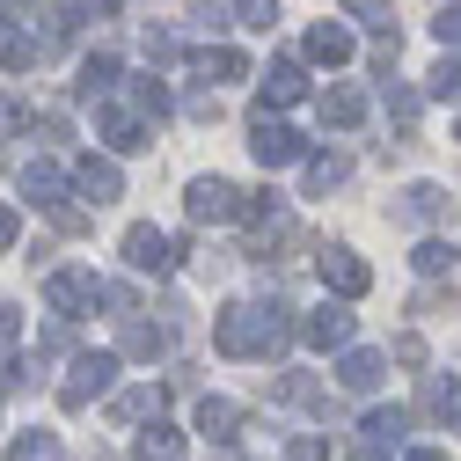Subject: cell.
<instances>
[{"label": "cell", "instance_id": "cell-35", "mask_svg": "<svg viewBox=\"0 0 461 461\" xmlns=\"http://www.w3.org/2000/svg\"><path fill=\"white\" fill-rule=\"evenodd\" d=\"M285 461H330V439H322V432H294V447H285Z\"/></svg>", "mask_w": 461, "mask_h": 461}, {"label": "cell", "instance_id": "cell-36", "mask_svg": "<svg viewBox=\"0 0 461 461\" xmlns=\"http://www.w3.org/2000/svg\"><path fill=\"white\" fill-rule=\"evenodd\" d=\"M15 337H23V315H15L8 301H0V359H8V352H15Z\"/></svg>", "mask_w": 461, "mask_h": 461}, {"label": "cell", "instance_id": "cell-37", "mask_svg": "<svg viewBox=\"0 0 461 461\" xmlns=\"http://www.w3.org/2000/svg\"><path fill=\"white\" fill-rule=\"evenodd\" d=\"M147 59L168 67V59H176V37H168V30H147Z\"/></svg>", "mask_w": 461, "mask_h": 461}, {"label": "cell", "instance_id": "cell-29", "mask_svg": "<svg viewBox=\"0 0 461 461\" xmlns=\"http://www.w3.org/2000/svg\"><path fill=\"white\" fill-rule=\"evenodd\" d=\"M278 395H285V402H308V411H330V395H322L308 374H285V381H278Z\"/></svg>", "mask_w": 461, "mask_h": 461}, {"label": "cell", "instance_id": "cell-46", "mask_svg": "<svg viewBox=\"0 0 461 461\" xmlns=\"http://www.w3.org/2000/svg\"><path fill=\"white\" fill-rule=\"evenodd\" d=\"M454 140H461V132H454Z\"/></svg>", "mask_w": 461, "mask_h": 461}, {"label": "cell", "instance_id": "cell-4", "mask_svg": "<svg viewBox=\"0 0 461 461\" xmlns=\"http://www.w3.org/2000/svg\"><path fill=\"white\" fill-rule=\"evenodd\" d=\"M125 264L132 271H147V278H168V271H176V242H168L161 235V227H125Z\"/></svg>", "mask_w": 461, "mask_h": 461}, {"label": "cell", "instance_id": "cell-22", "mask_svg": "<svg viewBox=\"0 0 461 461\" xmlns=\"http://www.w3.org/2000/svg\"><path fill=\"white\" fill-rule=\"evenodd\" d=\"M125 352H132V359H161V352H168V330H161V322L125 315Z\"/></svg>", "mask_w": 461, "mask_h": 461}, {"label": "cell", "instance_id": "cell-17", "mask_svg": "<svg viewBox=\"0 0 461 461\" xmlns=\"http://www.w3.org/2000/svg\"><path fill=\"white\" fill-rule=\"evenodd\" d=\"M132 454H140V461H184V432L154 418V425H147V432L132 439Z\"/></svg>", "mask_w": 461, "mask_h": 461}, {"label": "cell", "instance_id": "cell-2", "mask_svg": "<svg viewBox=\"0 0 461 461\" xmlns=\"http://www.w3.org/2000/svg\"><path fill=\"white\" fill-rule=\"evenodd\" d=\"M249 154H257L264 168H294V161L308 154V140H301L294 125H278L271 103H264V110H249Z\"/></svg>", "mask_w": 461, "mask_h": 461}, {"label": "cell", "instance_id": "cell-19", "mask_svg": "<svg viewBox=\"0 0 461 461\" xmlns=\"http://www.w3.org/2000/svg\"><path fill=\"white\" fill-rule=\"evenodd\" d=\"M23 198L30 205H51V198H67V176L51 161H23Z\"/></svg>", "mask_w": 461, "mask_h": 461}, {"label": "cell", "instance_id": "cell-1", "mask_svg": "<svg viewBox=\"0 0 461 461\" xmlns=\"http://www.w3.org/2000/svg\"><path fill=\"white\" fill-rule=\"evenodd\" d=\"M301 337V322H294V308H264V301H235V308H220L212 315V344L227 359H271V352H285V344Z\"/></svg>", "mask_w": 461, "mask_h": 461}, {"label": "cell", "instance_id": "cell-6", "mask_svg": "<svg viewBox=\"0 0 461 461\" xmlns=\"http://www.w3.org/2000/svg\"><path fill=\"white\" fill-rule=\"evenodd\" d=\"M95 132H103V147L110 154H140V147H154L147 140V125H140V110H125V103H95Z\"/></svg>", "mask_w": 461, "mask_h": 461}, {"label": "cell", "instance_id": "cell-26", "mask_svg": "<svg viewBox=\"0 0 461 461\" xmlns=\"http://www.w3.org/2000/svg\"><path fill=\"white\" fill-rule=\"evenodd\" d=\"M154 411H161V395H154V388H125L110 418H118V425H140V418H154Z\"/></svg>", "mask_w": 461, "mask_h": 461}, {"label": "cell", "instance_id": "cell-12", "mask_svg": "<svg viewBox=\"0 0 461 461\" xmlns=\"http://www.w3.org/2000/svg\"><path fill=\"white\" fill-rule=\"evenodd\" d=\"M454 402H461L454 374H425V388H418V418H425V425H447V418H454Z\"/></svg>", "mask_w": 461, "mask_h": 461}, {"label": "cell", "instance_id": "cell-45", "mask_svg": "<svg viewBox=\"0 0 461 461\" xmlns=\"http://www.w3.org/2000/svg\"><path fill=\"white\" fill-rule=\"evenodd\" d=\"M352 461H388V454H381V447H359V454H352Z\"/></svg>", "mask_w": 461, "mask_h": 461}, {"label": "cell", "instance_id": "cell-3", "mask_svg": "<svg viewBox=\"0 0 461 461\" xmlns=\"http://www.w3.org/2000/svg\"><path fill=\"white\" fill-rule=\"evenodd\" d=\"M110 381H118V352H81L74 374L59 381V402H67V411H88V402H95Z\"/></svg>", "mask_w": 461, "mask_h": 461}, {"label": "cell", "instance_id": "cell-44", "mask_svg": "<svg viewBox=\"0 0 461 461\" xmlns=\"http://www.w3.org/2000/svg\"><path fill=\"white\" fill-rule=\"evenodd\" d=\"M402 461H447L439 447H411V454H402Z\"/></svg>", "mask_w": 461, "mask_h": 461}, {"label": "cell", "instance_id": "cell-21", "mask_svg": "<svg viewBox=\"0 0 461 461\" xmlns=\"http://www.w3.org/2000/svg\"><path fill=\"white\" fill-rule=\"evenodd\" d=\"M447 212H454V198H447V191H432V184L402 191V205H395V220H447Z\"/></svg>", "mask_w": 461, "mask_h": 461}, {"label": "cell", "instance_id": "cell-42", "mask_svg": "<svg viewBox=\"0 0 461 461\" xmlns=\"http://www.w3.org/2000/svg\"><path fill=\"white\" fill-rule=\"evenodd\" d=\"M15 235H23V220H15L8 205H0V257H8V249H15Z\"/></svg>", "mask_w": 461, "mask_h": 461}, {"label": "cell", "instance_id": "cell-7", "mask_svg": "<svg viewBox=\"0 0 461 461\" xmlns=\"http://www.w3.org/2000/svg\"><path fill=\"white\" fill-rule=\"evenodd\" d=\"M184 212L205 227V220H242V191L227 184V176H198L191 184V198H184Z\"/></svg>", "mask_w": 461, "mask_h": 461}, {"label": "cell", "instance_id": "cell-16", "mask_svg": "<svg viewBox=\"0 0 461 461\" xmlns=\"http://www.w3.org/2000/svg\"><path fill=\"white\" fill-rule=\"evenodd\" d=\"M301 95H308V74L294 59H271L264 67V103H301Z\"/></svg>", "mask_w": 461, "mask_h": 461}, {"label": "cell", "instance_id": "cell-33", "mask_svg": "<svg viewBox=\"0 0 461 461\" xmlns=\"http://www.w3.org/2000/svg\"><path fill=\"white\" fill-rule=\"evenodd\" d=\"M235 23L242 30H271L278 23V0H235Z\"/></svg>", "mask_w": 461, "mask_h": 461}, {"label": "cell", "instance_id": "cell-20", "mask_svg": "<svg viewBox=\"0 0 461 461\" xmlns=\"http://www.w3.org/2000/svg\"><path fill=\"white\" fill-rule=\"evenodd\" d=\"M110 88H118V59H110V51H95V59L81 67V81H74V95H81V103H103Z\"/></svg>", "mask_w": 461, "mask_h": 461}, {"label": "cell", "instance_id": "cell-30", "mask_svg": "<svg viewBox=\"0 0 461 461\" xmlns=\"http://www.w3.org/2000/svg\"><path fill=\"white\" fill-rule=\"evenodd\" d=\"M352 23H366V30L395 37V8H388V0H352Z\"/></svg>", "mask_w": 461, "mask_h": 461}, {"label": "cell", "instance_id": "cell-13", "mask_svg": "<svg viewBox=\"0 0 461 461\" xmlns=\"http://www.w3.org/2000/svg\"><path fill=\"white\" fill-rule=\"evenodd\" d=\"M308 59L315 67H344V59H352V30H344V23H315L308 30Z\"/></svg>", "mask_w": 461, "mask_h": 461}, {"label": "cell", "instance_id": "cell-43", "mask_svg": "<svg viewBox=\"0 0 461 461\" xmlns=\"http://www.w3.org/2000/svg\"><path fill=\"white\" fill-rule=\"evenodd\" d=\"M81 15H95V23H110V15H118V0H81Z\"/></svg>", "mask_w": 461, "mask_h": 461}, {"label": "cell", "instance_id": "cell-24", "mask_svg": "<svg viewBox=\"0 0 461 461\" xmlns=\"http://www.w3.org/2000/svg\"><path fill=\"white\" fill-rule=\"evenodd\" d=\"M242 74H249L242 51H227V44H220V51H198V81H212V88H220V81H242Z\"/></svg>", "mask_w": 461, "mask_h": 461}, {"label": "cell", "instance_id": "cell-25", "mask_svg": "<svg viewBox=\"0 0 461 461\" xmlns=\"http://www.w3.org/2000/svg\"><path fill=\"white\" fill-rule=\"evenodd\" d=\"M344 176H352V161H344V154H315L308 161V198H330Z\"/></svg>", "mask_w": 461, "mask_h": 461}, {"label": "cell", "instance_id": "cell-32", "mask_svg": "<svg viewBox=\"0 0 461 461\" xmlns=\"http://www.w3.org/2000/svg\"><path fill=\"white\" fill-rule=\"evenodd\" d=\"M44 212H51V227H59V235H81V227H88V205H74V198H51Z\"/></svg>", "mask_w": 461, "mask_h": 461}, {"label": "cell", "instance_id": "cell-39", "mask_svg": "<svg viewBox=\"0 0 461 461\" xmlns=\"http://www.w3.org/2000/svg\"><path fill=\"white\" fill-rule=\"evenodd\" d=\"M15 125H30V110H23L15 95H0V132H15Z\"/></svg>", "mask_w": 461, "mask_h": 461}, {"label": "cell", "instance_id": "cell-40", "mask_svg": "<svg viewBox=\"0 0 461 461\" xmlns=\"http://www.w3.org/2000/svg\"><path fill=\"white\" fill-rule=\"evenodd\" d=\"M395 366H425V344L418 337H395Z\"/></svg>", "mask_w": 461, "mask_h": 461}, {"label": "cell", "instance_id": "cell-5", "mask_svg": "<svg viewBox=\"0 0 461 461\" xmlns=\"http://www.w3.org/2000/svg\"><path fill=\"white\" fill-rule=\"evenodd\" d=\"M88 301H103V285H95V271H51L44 278V308L59 315V322H74Z\"/></svg>", "mask_w": 461, "mask_h": 461}, {"label": "cell", "instance_id": "cell-31", "mask_svg": "<svg viewBox=\"0 0 461 461\" xmlns=\"http://www.w3.org/2000/svg\"><path fill=\"white\" fill-rule=\"evenodd\" d=\"M132 110L140 118H168V88L161 81H132Z\"/></svg>", "mask_w": 461, "mask_h": 461}, {"label": "cell", "instance_id": "cell-23", "mask_svg": "<svg viewBox=\"0 0 461 461\" xmlns=\"http://www.w3.org/2000/svg\"><path fill=\"white\" fill-rule=\"evenodd\" d=\"M44 59V51H37V37H23V30H8V23H0V67H8V74H30Z\"/></svg>", "mask_w": 461, "mask_h": 461}, {"label": "cell", "instance_id": "cell-41", "mask_svg": "<svg viewBox=\"0 0 461 461\" xmlns=\"http://www.w3.org/2000/svg\"><path fill=\"white\" fill-rule=\"evenodd\" d=\"M432 30H439V44H461V8H439V23H432Z\"/></svg>", "mask_w": 461, "mask_h": 461}, {"label": "cell", "instance_id": "cell-28", "mask_svg": "<svg viewBox=\"0 0 461 461\" xmlns=\"http://www.w3.org/2000/svg\"><path fill=\"white\" fill-rule=\"evenodd\" d=\"M425 95H439V103H461V59H439V67H432V81H425Z\"/></svg>", "mask_w": 461, "mask_h": 461}, {"label": "cell", "instance_id": "cell-14", "mask_svg": "<svg viewBox=\"0 0 461 461\" xmlns=\"http://www.w3.org/2000/svg\"><path fill=\"white\" fill-rule=\"evenodd\" d=\"M366 447H381V454H395L402 447V432H411V411H395V402H388V411H366Z\"/></svg>", "mask_w": 461, "mask_h": 461}, {"label": "cell", "instance_id": "cell-9", "mask_svg": "<svg viewBox=\"0 0 461 461\" xmlns=\"http://www.w3.org/2000/svg\"><path fill=\"white\" fill-rule=\"evenodd\" d=\"M322 285H330V294H344V301H359L366 285H374V271H366L359 249H322Z\"/></svg>", "mask_w": 461, "mask_h": 461}, {"label": "cell", "instance_id": "cell-27", "mask_svg": "<svg viewBox=\"0 0 461 461\" xmlns=\"http://www.w3.org/2000/svg\"><path fill=\"white\" fill-rule=\"evenodd\" d=\"M8 461H59V432H23L8 447Z\"/></svg>", "mask_w": 461, "mask_h": 461}, {"label": "cell", "instance_id": "cell-10", "mask_svg": "<svg viewBox=\"0 0 461 461\" xmlns=\"http://www.w3.org/2000/svg\"><path fill=\"white\" fill-rule=\"evenodd\" d=\"M301 337L315 344V352H337V344H352V308H344V294H337V301H322V308L301 322Z\"/></svg>", "mask_w": 461, "mask_h": 461}, {"label": "cell", "instance_id": "cell-15", "mask_svg": "<svg viewBox=\"0 0 461 461\" xmlns=\"http://www.w3.org/2000/svg\"><path fill=\"white\" fill-rule=\"evenodd\" d=\"M198 432H205V439H235V432H242V402L205 395V402H198Z\"/></svg>", "mask_w": 461, "mask_h": 461}, {"label": "cell", "instance_id": "cell-8", "mask_svg": "<svg viewBox=\"0 0 461 461\" xmlns=\"http://www.w3.org/2000/svg\"><path fill=\"white\" fill-rule=\"evenodd\" d=\"M74 191H81L88 205H110V198H125V168L110 161V154H81V161H74Z\"/></svg>", "mask_w": 461, "mask_h": 461}, {"label": "cell", "instance_id": "cell-38", "mask_svg": "<svg viewBox=\"0 0 461 461\" xmlns=\"http://www.w3.org/2000/svg\"><path fill=\"white\" fill-rule=\"evenodd\" d=\"M191 30H227V8H212V0H198V8H191Z\"/></svg>", "mask_w": 461, "mask_h": 461}, {"label": "cell", "instance_id": "cell-11", "mask_svg": "<svg viewBox=\"0 0 461 461\" xmlns=\"http://www.w3.org/2000/svg\"><path fill=\"white\" fill-rule=\"evenodd\" d=\"M381 374H388V359H381V352H344V359H337V381L352 388V395H374V388H381Z\"/></svg>", "mask_w": 461, "mask_h": 461}, {"label": "cell", "instance_id": "cell-18", "mask_svg": "<svg viewBox=\"0 0 461 461\" xmlns=\"http://www.w3.org/2000/svg\"><path fill=\"white\" fill-rule=\"evenodd\" d=\"M359 118H366V95H359V88H322V125L352 132Z\"/></svg>", "mask_w": 461, "mask_h": 461}, {"label": "cell", "instance_id": "cell-34", "mask_svg": "<svg viewBox=\"0 0 461 461\" xmlns=\"http://www.w3.org/2000/svg\"><path fill=\"white\" fill-rule=\"evenodd\" d=\"M418 271H425V278L454 271V242H418Z\"/></svg>", "mask_w": 461, "mask_h": 461}]
</instances>
